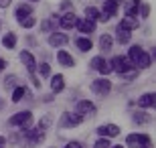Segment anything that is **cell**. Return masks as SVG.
<instances>
[{"mask_svg":"<svg viewBox=\"0 0 156 148\" xmlns=\"http://www.w3.org/2000/svg\"><path fill=\"white\" fill-rule=\"evenodd\" d=\"M128 59H130V63H132L136 69H146V67H150V61H152V57L148 55V53L142 49V47H132L130 49V53H128Z\"/></svg>","mask_w":156,"mask_h":148,"instance_id":"obj_1","label":"cell"},{"mask_svg":"<svg viewBox=\"0 0 156 148\" xmlns=\"http://www.w3.org/2000/svg\"><path fill=\"white\" fill-rule=\"evenodd\" d=\"M112 71H118L120 75H126V73H130V71H134V65L130 63V59L128 57H114L112 59Z\"/></svg>","mask_w":156,"mask_h":148,"instance_id":"obj_2","label":"cell"},{"mask_svg":"<svg viewBox=\"0 0 156 148\" xmlns=\"http://www.w3.org/2000/svg\"><path fill=\"white\" fill-rule=\"evenodd\" d=\"M126 142L130 146H138V148H152V142L150 138L146 136V134H130L126 138Z\"/></svg>","mask_w":156,"mask_h":148,"instance_id":"obj_3","label":"cell"},{"mask_svg":"<svg viewBox=\"0 0 156 148\" xmlns=\"http://www.w3.org/2000/svg\"><path fill=\"white\" fill-rule=\"evenodd\" d=\"M30 120H33V114H30V112H18L16 116H12V118L8 120V124L10 126H20L24 130V128L30 124Z\"/></svg>","mask_w":156,"mask_h":148,"instance_id":"obj_4","label":"cell"},{"mask_svg":"<svg viewBox=\"0 0 156 148\" xmlns=\"http://www.w3.org/2000/svg\"><path fill=\"white\" fill-rule=\"evenodd\" d=\"M110 89H112V81L110 79H95L91 83V91L93 93H98V96H108L110 93Z\"/></svg>","mask_w":156,"mask_h":148,"instance_id":"obj_5","label":"cell"},{"mask_svg":"<svg viewBox=\"0 0 156 148\" xmlns=\"http://www.w3.org/2000/svg\"><path fill=\"white\" fill-rule=\"evenodd\" d=\"M81 120H83V116H79L77 112L75 114H69V112H67V114L61 116V122H59V124L63 126V128H73V126L81 124Z\"/></svg>","mask_w":156,"mask_h":148,"instance_id":"obj_6","label":"cell"},{"mask_svg":"<svg viewBox=\"0 0 156 148\" xmlns=\"http://www.w3.org/2000/svg\"><path fill=\"white\" fill-rule=\"evenodd\" d=\"M91 67L93 69H98L101 75H108V73H112V67H110V63L105 61L104 57H93L91 59Z\"/></svg>","mask_w":156,"mask_h":148,"instance_id":"obj_7","label":"cell"},{"mask_svg":"<svg viewBox=\"0 0 156 148\" xmlns=\"http://www.w3.org/2000/svg\"><path fill=\"white\" fill-rule=\"evenodd\" d=\"M98 134L101 138H114V136L120 134V128L116 124H105V126H99L98 128Z\"/></svg>","mask_w":156,"mask_h":148,"instance_id":"obj_8","label":"cell"},{"mask_svg":"<svg viewBox=\"0 0 156 148\" xmlns=\"http://www.w3.org/2000/svg\"><path fill=\"white\" fill-rule=\"evenodd\" d=\"M77 23H79V18L75 16V12H67L63 18H59V24L63 29H73V27H77Z\"/></svg>","mask_w":156,"mask_h":148,"instance_id":"obj_9","label":"cell"},{"mask_svg":"<svg viewBox=\"0 0 156 148\" xmlns=\"http://www.w3.org/2000/svg\"><path fill=\"white\" fill-rule=\"evenodd\" d=\"M20 61L24 63V67L29 69V73H30V75L35 73V69H37V61H35V57H33V55H30L29 51H23V53H20Z\"/></svg>","mask_w":156,"mask_h":148,"instance_id":"obj_10","label":"cell"},{"mask_svg":"<svg viewBox=\"0 0 156 148\" xmlns=\"http://www.w3.org/2000/svg\"><path fill=\"white\" fill-rule=\"evenodd\" d=\"M67 34H63V33H51V37H49V45L51 47H63V45H67Z\"/></svg>","mask_w":156,"mask_h":148,"instance_id":"obj_11","label":"cell"},{"mask_svg":"<svg viewBox=\"0 0 156 148\" xmlns=\"http://www.w3.org/2000/svg\"><path fill=\"white\" fill-rule=\"evenodd\" d=\"M95 112V106H93L91 102H85V99H81V102H77V114L79 116H89Z\"/></svg>","mask_w":156,"mask_h":148,"instance_id":"obj_12","label":"cell"},{"mask_svg":"<svg viewBox=\"0 0 156 148\" xmlns=\"http://www.w3.org/2000/svg\"><path fill=\"white\" fill-rule=\"evenodd\" d=\"M77 29H79L83 34H89V33H93V31H95V23L87 20V18H79V23H77Z\"/></svg>","mask_w":156,"mask_h":148,"instance_id":"obj_13","label":"cell"},{"mask_svg":"<svg viewBox=\"0 0 156 148\" xmlns=\"http://www.w3.org/2000/svg\"><path fill=\"white\" fill-rule=\"evenodd\" d=\"M24 136L29 138L30 142H43V140H45L43 130H29V128H24Z\"/></svg>","mask_w":156,"mask_h":148,"instance_id":"obj_14","label":"cell"},{"mask_svg":"<svg viewBox=\"0 0 156 148\" xmlns=\"http://www.w3.org/2000/svg\"><path fill=\"white\" fill-rule=\"evenodd\" d=\"M116 39L120 45H126V43H130V39H132V34H130V31L122 29V27H116Z\"/></svg>","mask_w":156,"mask_h":148,"instance_id":"obj_15","label":"cell"},{"mask_svg":"<svg viewBox=\"0 0 156 148\" xmlns=\"http://www.w3.org/2000/svg\"><path fill=\"white\" fill-rule=\"evenodd\" d=\"M118 6H120V4H118V2H116V0H105V4H104V14H108V16H116V14H118Z\"/></svg>","mask_w":156,"mask_h":148,"instance_id":"obj_16","label":"cell"},{"mask_svg":"<svg viewBox=\"0 0 156 148\" xmlns=\"http://www.w3.org/2000/svg\"><path fill=\"white\" fill-rule=\"evenodd\" d=\"M154 103H156L154 93H144V96H140V99H138V106H140V108H152Z\"/></svg>","mask_w":156,"mask_h":148,"instance_id":"obj_17","label":"cell"},{"mask_svg":"<svg viewBox=\"0 0 156 148\" xmlns=\"http://www.w3.org/2000/svg\"><path fill=\"white\" fill-rule=\"evenodd\" d=\"M57 59H59V63H61L63 67H73V65H75L73 57H71L67 51H59V53H57Z\"/></svg>","mask_w":156,"mask_h":148,"instance_id":"obj_18","label":"cell"},{"mask_svg":"<svg viewBox=\"0 0 156 148\" xmlns=\"http://www.w3.org/2000/svg\"><path fill=\"white\" fill-rule=\"evenodd\" d=\"M118 27H122V29H126V31L138 29V18L136 16H126V18H122V23L118 24Z\"/></svg>","mask_w":156,"mask_h":148,"instance_id":"obj_19","label":"cell"},{"mask_svg":"<svg viewBox=\"0 0 156 148\" xmlns=\"http://www.w3.org/2000/svg\"><path fill=\"white\" fill-rule=\"evenodd\" d=\"M63 87H65V77L63 75H55L51 79V89L55 93H59V91H63Z\"/></svg>","mask_w":156,"mask_h":148,"instance_id":"obj_20","label":"cell"},{"mask_svg":"<svg viewBox=\"0 0 156 148\" xmlns=\"http://www.w3.org/2000/svg\"><path fill=\"white\" fill-rule=\"evenodd\" d=\"M57 23H59L57 18H55V16H51V18H49V20H45V23L41 24V29L45 31V33H53V29L57 27Z\"/></svg>","mask_w":156,"mask_h":148,"instance_id":"obj_21","label":"cell"},{"mask_svg":"<svg viewBox=\"0 0 156 148\" xmlns=\"http://www.w3.org/2000/svg\"><path fill=\"white\" fill-rule=\"evenodd\" d=\"M2 45L6 47V49H12V47L16 45V37H14V33H8L2 37Z\"/></svg>","mask_w":156,"mask_h":148,"instance_id":"obj_22","label":"cell"},{"mask_svg":"<svg viewBox=\"0 0 156 148\" xmlns=\"http://www.w3.org/2000/svg\"><path fill=\"white\" fill-rule=\"evenodd\" d=\"M85 18H87V20H91V23H95V20L99 18V10H98V8H93V6H87V8H85Z\"/></svg>","mask_w":156,"mask_h":148,"instance_id":"obj_23","label":"cell"},{"mask_svg":"<svg viewBox=\"0 0 156 148\" xmlns=\"http://www.w3.org/2000/svg\"><path fill=\"white\" fill-rule=\"evenodd\" d=\"M77 47H79L81 51H91L93 43H91V39H85V37H81V39H77Z\"/></svg>","mask_w":156,"mask_h":148,"instance_id":"obj_24","label":"cell"},{"mask_svg":"<svg viewBox=\"0 0 156 148\" xmlns=\"http://www.w3.org/2000/svg\"><path fill=\"white\" fill-rule=\"evenodd\" d=\"M99 47H101V51H110V49H112V37H110V34H101Z\"/></svg>","mask_w":156,"mask_h":148,"instance_id":"obj_25","label":"cell"},{"mask_svg":"<svg viewBox=\"0 0 156 148\" xmlns=\"http://www.w3.org/2000/svg\"><path fill=\"white\" fill-rule=\"evenodd\" d=\"M134 122L136 124H148L150 122V116L146 114V112H136L134 114Z\"/></svg>","mask_w":156,"mask_h":148,"instance_id":"obj_26","label":"cell"},{"mask_svg":"<svg viewBox=\"0 0 156 148\" xmlns=\"http://www.w3.org/2000/svg\"><path fill=\"white\" fill-rule=\"evenodd\" d=\"M18 24H20V27H24V29H33V27L37 24V18L24 16V18H20V20H18Z\"/></svg>","mask_w":156,"mask_h":148,"instance_id":"obj_27","label":"cell"},{"mask_svg":"<svg viewBox=\"0 0 156 148\" xmlns=\"http://www.w3.org/2000/svg\"><path fill=\"white\" fill-rule=\"evenodd\" d=\"M30 12H33V8H30V6H27V4H23L16 10V18L20 20V18H24V16H30Z\"/></svg>","mask_w":156,"mask_h":148,"instance_id":"obj_28","label":"cell"},{"mask_svg":"<svg viewBox=\"0 0 156 148\" xmlns=\"http://www.w3.org/2000/svg\"><path fill=\"white\" fill-rule=\"evenodd\" d=\"M138 10H140V2H138V0H134L132 4L128 6V16H136V18H138Z\"/></svg>","mask_w":156,"mask_h":148,"instance_id":"obj_29","label":"cell"},{"mask_svg":"<svg viewBox=\"0 0 156 148\" xmlns=\"http://www.w3.org/2000/svg\"><path fill=\"white\" fill-rule=\"evenodd\" d=\"M24 96H27V89H24V87H16L14 93H12V102H20Z\"/></svg>","mask_w":156,"mask_h":148,"instance_id":"obj_30","label":"cell"},{"mask_svg":"<svg viewBox=\"0 0 156 148\" xmlns=\"http://www.w3.org/2000/svg\"><path fill=\"white\" fill-rule=\"evenodd\" d=\"M93 148H112V144H110V140H108V138H99Z\"/></svg>","mask_w":156,"mask_h":148,"instance_id":"obj_31","label":"cell"},{"mask_svg":"<svg viewBox=\"0 0 156 148\" xmlns=\"http://www.w3.org/2000/svg\"><path fill=\"white\" fill-rule=\"evenodd\" d=\"M39 71H41V75L43 77H49V73H51V67H49V63H43L39 67Z\"/></svg>","mask_w":156,"mask_h":148,"instance_id":"obj_32","label":"cell"},{"mask_svg":"<svg viewBox=\"0 0 156 148\" xmlns=\"http://www.w3.org/2000/svg\"><path fill=\"white\" fill-rule=\"evenodd\" d=\"M140 14H142V18H146L148 14H150V6L148 4H140Z\"/></svg>","mask_w":156,"mask_h":148,"instance_id":"obj_33","label":"cell"},{"mask_svg":"<svg viewBox=\"0 0 156 148\" xmlns=\"http://www.w3.org/2000/svg\"><path fill=\"white\" fill-rule=\"evenodd\" d=\"M65 148H81V144H79V142H69Z\"/></svg>","mask_w":156,"mask_h":148,"instance_id":"obj_34","label":"cell"},{"mask_svg":"<svg viewBox=\"0 0 156 148\" xmlns=\"http://www.w3.org/2000/svg\"><path fill=\"white\" fill-rule=\"evenodd\" d=\"M10 2H12V0H0V8H6Z\"/></svg>","mask_w":156,"mask_h":148,"instance_id":"obj_35","label":"cell"},{"mask_svg":"<svg viewBox=\"0 0 156 148\" xmlns=\"http://www.w3.org/2000/svg\"><path fill=\"white\" fill-rule=\"evenodd\" d=\"M4 146H6V138L0 136V148H4Z\"/></svg>","mask_w":156,"mask_h":148,"instance_id":"obj_36","label":"cell"},{"mask_svg":"<svg viewBox=\"0 0 156 148\" xmlns=\"http://www.w3.org/2000/svg\"><path fill=\"white\" fill-rule=\"evenodd\" d=\"M4 67H6V61H4V59H0V71H2Z\"/></svg>","mask_w":156,"mask_h":148,"instance_id":"obj_37","label":"cell"},{"mask_svg":"<svg viewBox=\"0 0 156 148\" xmlns=\"http://www.w3.org/2000/svg\"><path fill=\"white\" fill-rule=\"evenodd\" d=\"M112 148H122V146H112Z\"/></svg>","mask_w":156,"mask_h":148,"instance_id":"obj_38","label":"cell"}]
</instances>
